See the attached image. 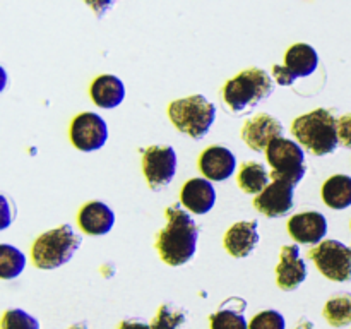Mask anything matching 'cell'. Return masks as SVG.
Wrapping results in <instances>:
<instances>
[{"instance_id": "1", "label": "cell", "mask_w": 351, "mask_h": 329, "mask_svg": "<svg viewBox=\"0 0 351 329\" xmlns=\"http://www.w3.org/2000/svg\"><path fill=\"white\" fill-rule=\"evenodd\" d=\"M199 226L178 204L168 206L167 225L160 230L156 249L168 266H184L194 257Z\"/></svg>"}, {"instance_id": "2", "label": "cell", "mask_w": 351, "mask_h": 329, "mask_svg": "<svg viewBox=\"0 0 351 329\" xmlns=\"http://www.w3.org/2000/svg\"><path fill=\"white\" fill-rule=\"evenodd\" d=\"M291 134L315 156H324L338 147V119L328 108H317L295 119Z\"/></svg>"}, {"instance_id": "3", "label": "cell", "mask_w": 351, "mask_h": 329, "mask_svg": "<svg viewBox=\"0 0 351 329\" xmlns=\"http://www.w3.org/2000/svg\"><path fill=\"white\" fill-rule=\"evenodd\" d=\"M273 89L274 82L266 71L250 67L226 82L223 88V98L233 113H243L266 99Z\"/></svg>"}, {"instance_id": "4", "label": "cell", "mask_w": 351, "mask_h": 329, "mask_svg": "<svg viewBox=\"0 0 351 329\" xmlns=\"http://www.w3.org/2000/svg\"><path fill=\"white\" fill-rule=\"evenodd\" d=\"M81 242V236L71 225H62L38 236L31 249V259L40 269H55L74 257Z\"/></svg>"}, {"instance_id": "5", "label": "cell", "mask_w": 351, "mask_h": 329, "mask_svg": "<svg viewBox=\"0 0 351 329\" xmlns=\"http://www.w3.org/2000/svg\"><path fill=\"white\" fill-rule=\"evenodd\" d=\"M168 117L180 132L192 139H202L216 119V106L206 96L192 95L175 99L168 106Z\"/></svg>"}, {"instance_id": "6", "label": "cell", "mask_w": 351, "mask_h": 329, "mask_svg": "<svg viewBox=\"0 0 351 329\" xmlns=\"http://www.w3.org/2000/svg\"><path fill=\"white\" fill-rule=\"evenodd\" d=\"M266 156L273 168V173H271L273 180L281 178V180H288L290 184L298 185L305 177V171H307L305 153L300 144L295 141L285 139V137L276 139L267 147Z\"/></svg>"}, {"instance_id": "7", "label": "cell", "mask_w": 351, "mask_h": 329, "mask_svg": "<svg viewBox=\"0 0 351 329\" xmlns=\"http://www.w3.org/2000/svg\"><path fill=\"white\" fill-rule=\"evenodd\" d=\"M317 269L332 281L351 280V249L338 240H324L308 250Z\"/></svg>"}, {"instance_id": "8", "label": "cell", "mask_w": 351, "mask_h": 329, "mask_svg": "<svg viewBox=\"0 0 351 329\" xmlns=\"http://www.w3.org/2000/svg\"><path fill=\"white\" fill-rule=\"evenodd\" d=\"M143 171L154 191L168 187L177 171V153L171 146H151L143 151Z\"/></svg>"}, {"instance_id": "9", "label": "cell", "mask_w": 351, "mask_h": 329, "mask_svg": "<svg viewBox=\"0 0 351 329\" xmlns=\"http://www.w3.org/2000/svg\"><path fill=\"white\" fill-rule=\"evenodd\" d=\"M108 139V127L105 120L91 112L75 117L71 123V141L79 151L91 153L105 146Z\"/></svg>"}, {"instance_id": "10", "label": "cell", "mask_w": 351, "mask_h": 329, "mask_svg": "<svg viewBox=\"0 0 351 329\" xmlns=\"http://www.w3.org/2000/svg\"><path fill=\"white\" fill-rule=\"evenodd\" d=\"M283 137V123L269 113H257L242 129V139L250 149L267 151L271 143Z\"/></svg>"}, {"instance_id": "11", "label": "cell", "mask_w": 351, "mask_h": 329, "mask_svg": "<svg viewBox=\"0 0 351 329\" xmlns=\"http://www.w3.org/2000/svg\"><path fill=\"white\" fill-rule=\"evenodd\" d=\"M293 184L276 178L267 185L266 191L261 192L254 199V206H256L257 211L269 216V218H280V216L288 215V211H291V208H293Z\"/></svg>"}, {"instance_id": "12", "label": "cell", "mask_w": 351, "mask_h": 329, "mask_svg": "<svg viewBox=\"0 0 351 329\" xmlns=\"http://www.w3.org/2000/svg\"><path fill=\"white\" fill-rule=\"evenodd\" d=\"M307 278V264L300 257L298 245L281 247L280 263L276 266V283L281 290L291 291Z\"/></svg>"}, {"instance_id": "13", "label": "cell", "mask_w": 351, "mask_h": 329, "mask_svg": "<svg viewBox=\"0 0 351 329\" xmlns=\"http://www.w3.org/2000/svg\"><path fill=\"white\" fill-rule=\"evenodd\" d=\"M288 232L298 243H317L328 233L326 216L319 211H307L288 219Z\"/></svg>"}, {"instance_id": "14", "label": "cell", "mask_w": 351, "mask_h": 329, "mask_svg": "<svg viewBox=\"0 0 351 329\" xmlns=\"http://www.w3.org/2000/svg\"><path fill=\"white\" fill-rule=\"evenodd\" d=\"M237 168V158L228 147L211 146L202 151L199 158V170L206 178L223 182L233 175Z\"/></svg>"}, {"instance_id": "15", "label": "cell", "mask_w": 351, "mask_h": 329, "mask_svg": "<svg viewBox=\"0 0 351 329\" xmlns=\"http://www.w3.org/2000/svg\"><path fill=\"white\" fill-rule=\"evenodd\" d=\"M180 201L189 211L195 215H206L216 202V191L206 178H192L182 187Z\"/></svg>"}, {"instance_id": "16", "label": "cell", "mask_w": 351, "mask_h": 329, "mask_svg": "<svg viewBox=\"0 0 351 329\" xmlns=\"http://www.w3.org/2000/svg\"><path fill=\"white\" fill-rule=\"evenodd\" d=\"M77 223L88 235H105L115 225V215L105 202L91 201L81 208Z\"/></svg>"}, {"instance_id": "17", "label": "cell", "mask_w": 351, "mask_h": 329, "mask_svg": "<svg viewBox=\"0 0 351 329\" xmlns=\"http://www.w3.org/2000/svg\"><path fill=\"white\" fill-rule=\"evenodd\" d=\"M225 249L233 257H247L259 243L257 221H239L230 226L225 235Z\"/></svg>"}, {"instance_id": "18", "label": "cell", "mask_w": 351, "mask_h": 329, "mask_svg": "<svg viewBox=\"0 0 351 329\" xmlns=\"http://www.w3.org/2000/svg\"><path fill=\"white\" fill-rule=\"evenodd\" d=\"M125 98V86L117 75L103 74L91 84V99L101 108H115Z\"/></svg>"}, {"instance_id": "19", "label": "cell", "mask_w": 351, "mask_h": 329, "mask_svg": "<svg viewBox=\"0 0 351 329\" xmlns=\"http://www.w3.org/2000/svg\"><path fill=\"white\" fill-rule=\"evenodd\" d=\"M319 65V55L314 47L307 43H297L290 47L285 53V67L295 77H307L314 74Z\"/></svg>"}, {"instance_id": "20", "label": "cell", "mask_w": 351, "mask_h": 329, "mask_svg": "<svg viewBox=\"0 0 351 329\" xmlns=\"http://www.w3.org/2000/svg\"><path fill=\"white\" fill-rule=\"evenodd\" d=\"M247 302L243 298H228L223 302L221 308L209 317L211 329H249L243 310Z\"/></svg>"}, {"instance_id": "21", "label": "cell", "mask_w": 351, "mask_h": 329, "mask_svg": "<svg viewBox=\"0 0 351 329\" xmlns=\"http://www.w3.org/2000/svg\"><path fill=\"white\" fill-rule=\"evenodd\" d=\"M322 199L332 209H346L351 206V177L335 175L322 185Z\"/></svg>"}, {"instance_id": "22", "label": "cell", "mask_w": 351, "mask_h": 329, "mask_svg": "<svg viewBox=\"0 0 351 329\" xmlns=\"http://www.w3.org/2000/svg\"><path fill=\"white\" fill-rule=\"evenodd\" d=\"M239 185L247 194L259 195L269 185V173H267L266 167L263 163H257V161L243 163L242 170L239 173Z\"/></svg>"}, {"instance_id": "23", "label": "cell", "mask_w": 351, "mask_h": 329, "mask_svg": "<svg viewBox=\"0 0 351 329\" xmlns=\"http://www.w3.org/2000/svg\"><path fill=\"white\" fill-rule=\"evenodd\" d=\"M324 319L335 328L351 324V293H336L326 302Z\"/></svg>"}, {"instance_id": "24", "label": "cell", "mask_w": 351, "mask_h": 329, "mask_svg": "<svg viewBox=\"0 0 351 329\" xmlns=\"http://www.w3.org/2000/svg\"><path fill=\"white\" fill-rule=\"evenodd\" d=\"M24 266H26V257L19 249L9 245V243L0 245V276L3 280L17 278L23 273Z\"/></svg>"}, {"instance_id": "25", "label": "cell", "mask_w": 351, "mask_h": 329, "mask_svg": "<svg viewBox=\"0 0 351 329\" xmlns=\"http://www.w3.org/2000/svg\"><path fill=\"white\" fill-rule=\"evenodd\" d=\"M187 321V310L175 304H163L151 326L153 329H180Z\"/></svg>"}, {"instance_id": "26", "label": "cell", "mask_w": 351, "mask_h": 329, "mask_svg": "<svg viewBox=\"0 0 351 329\" xmlns=\"http://www.w3.org/2000/svg\"><path fill=\"white\" fill-rule=\"evenodd\" d=\"M2 329H40V322L21 308H10L3 314Z\"/></svg>"}, {"instance_id": "27", "label": "cell", "mask_w": 351, "mask_h": 329, "mask_svg": "<svg viewBox=\"0 0 351 329\" xmlns=\"http://www.w3.org/2000/svg\"><path fill=\"white\" fill-rule=\"evenodd\" d=\"M285 317L278 310H264L254 315L249 329H285Z\"/></svg>"}, {"instance_id": "28", "label": "cell", "mask_w": 351, "mask_h": 329, "mask_svg": "<svg viewBox=\"0 0 351 329\" xmlns=\"http://www.w3.org/2000/svg\"><path fill=\"white\" fill-rule=\"evenodd\" d=\"M338 137L339 144L351 147V113H346L341 119H338Z\"/></svg>"}, {"instance_id": "29", "label": "cell", "mask_w": 351, "mask_h": 329, "mask_svg": "<svg viewBox=\"0 0 351 329\" xmlns=\"http://www.w3.org/2000/svg\"><path fill=\"white\" fill-rule=\"evenodd\" d=\"M273 74L280 86H291L295 82V79H297L287 67H285V65H274Z\"/></svg>"}, {"instance_id": "30", "label": "cell", "mask_w": 351, "mask_h": 329, "mask_svg": "<svg viewBox=\"0 0 351 329\" xmlns=\"http://www.w3.org/2000/svg\"><path fill=\"white\" fill-rule=\"evenodd\" d=\"M119 329H153V326L141 319H127L119 326Z\"/></svg>"}, {"instance_id": "31", "label": "cell", "mask_w": 351, "mask_h": 329, "mask_svg": "<svg viewBox=\"0 0 351 329\" xmlns=\"http://www.w3.org/2000/svg\"><path fill=\"white\" fill-rule=\"evenodd\" d=\"M297 329H314V326H312V322L308 321H302L300 324L297 326Z\"/></svg>"}, {"instance_id": "32", "label": "cell", "mask_w": 351, "mask_h": 329, "mask_svg": "<svg viewBox=\"0 0 351 329\" xmlns=\"http://www.w3.org/2000/svg\"><path fill=\"white\" fill-rule=\"evenodd\" d=\"M69 329H88V326H86L84 322H79V324L71 326V328H69Z\"/></svg>"}]
</instances>
